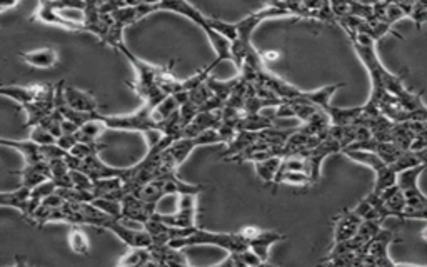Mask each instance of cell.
Wrapping results in <instances>:
<instances>
[{
	"mask_svg": "<svg viewBox=\"0 0 427 267\" xmlns=\"http://www.w3.org/2000/svg\"><path fill=\"white\" fill-rule=\"evenodd\" d=\"M345 34L372 80V92L366 106L394 122H427V106L422 97L407 90L402 75H394L382 66L376 54V40L366 34Z\"/></svg>",
	"mask_w": 427,
	"mask_h": 267,
	"instance_id": "obj_1",
	"label": "cell"
},
{
	"mask_svg": "<svg viewBox=\"0 0 427 267\" xmlns=\"http://www.w3.org/2000/svg\"><path fill=\"white\" fill-rule=\"evenodd\" d=\"M154 12H174L179 13V15L186 17L191 22H194L197 27H200L204 30V34L208 35L210 45L214 47L215 54V64H220V62L226 61H232V42L229 39L220 35L219 32H215L210 25V19L208 15H204L199 8L196 6H192L189 0H160L159 6L154 7Z\"/></svg>",
	"mask_w": 427,
	"mask_h": 267,
	"instance_id": "obj_2",
	"label": "cell"
},
{
	"mask_svg": "<svg viewBox=\"0 0 427 267\" xmlns=\"http://www.w3.org/2000/svg\"><path fill=\"white\" fill-rule=\"evenodd\" d=\"M175 249H187L196 246H215L227 252H241L244 249H249V241L242 235V232L227 234V232H210L197 228L194 232L187 237L174 239L169 242Z\"/></svg>",
	"mask_w": 427,
	"mask_h": 267,
	"instance_id": "obj_3",
	"label": "cell"
},
{
	"mask_svg": "<svg viewBox=\"0 0 427 267\" xmlns=\"http://www.w3.org/2000/svg\"><path fill=\"white\" fill-rule=\"evenodd\" d=\"M426 164H419L411 169L402 170L399 174L397 182L402 187L404 196H406V211H404V219H422L427 221V197L417 187V179L421 172L426 169Z\"/></svg>",
	"mask_w": 427,
	"mask_h": 267,
	"instance_id": "obj_4",
	"label": "cell"
},
{
	"mask_svg": "<svg viewBox=\"0 0 427 267\" xmlns=\"http://www.w3.org/2000/svg\"><path fill=\"white\" fill-rule=\"evenodd\" d=\"M154 106L144 102L142 107L139 111L132 112V114L125 116H104L101 112H97V117L107 125V129L114 130H129V132H141L146 135L151 130L159 129L157 122L152 117V111Z\"/></svg>",
	"mask_w": 427,
	"mask_h": 267,
	"instance_id": "obj_5",
	"label": "cell"
},
{
	"mask_svg": "<svg viewBox=\"0 0 427 267\" xmlns=\"http://www.w3.org/2000/svg\"><path fill=\"white\" fill-rule=\"evenodd\" d=\"M197 196L199 194H179L177 212L175 214H159L155 217L170 228L181 229H194L196 228V214H197Z\"/></svg>",
	"mask_w": 427,
	"mask_h": 267,
	"instance_id": "obj_6",
	"label": "cell"
},
{
	"mask_svg": "<svg viewBox=\"0 0 427 267\" xmlns=\"http://www.w3.org/2000/svg\"><path fill=\"white\" fill-rule=\"evenodd\" d=\"M395 239H397V235L393 230L381 229V232L372 239L369 247H367L362 266H395V262L390 259L388 252L389 246Z\"/></svg>",
	"mask_w": 427,
	"mask_h": 267,
	"instance_id": "obj_7",
	"label": "cell"
},
{
	"mask_svg": "<svg viewBox=\"0 0 427 267\" xmlns=\"http://www.w3.org/2000/svg\"><path fill=\"white\" fill-rule=\"evenodd\" d=\"M106 230H110L112 234H115L117 237L122 241L125 246L129 247H151L152 246V237L146 229L134 228L125 223L122 219H112L107 223Z\"/></svg>",
	"mask_w": 427,
	"mask_h": 267,
	"instance_id": "obj_8",
	"label": "cell"
},
{
	"mask_svg": "<svg viewBox=\"0 0 427 267\" xmlns=\"http://www.w3.org/2000/svg\"><path fill=\"white\" fill-rule=\"evenodd\" d=\"M157 214V204L146 202L137 194H127L122 197V221L146 225Z\"/></svg>",
	"mask_w": 427,
	"mask_h": 267,
	"instance_id": "obj_9",
	"label": "cell"
},
{
	"mask_svg": "<svg viewBox=\"0 0 427 267\" xmlns=\"http://www.w3.org/2000/svg\"><path fill=\"white\" fill-rule=\"evenodd\" d=\"M58 2L57 0H40V6L32 15V20L40 22V24H47L53 27H60V29L70 30V32H85L84 24H74L69 22L58 12Z\"/></svg>",
	"mask_w": 427,
	"mask_h": 267,
	"instance_id": "obj_10",
	"label": "cell"
},
{
	"mask_svg": "<svg viewBox=\"0 0 427 267\" xmlns=\"http://www.w3.org/2000/svg\"><path fill=\"white\" fill-rule=\"evenodd\" d=\"M0 206L17 209L27 221H30L34 212L37 211V207L40 206V202L32 199V189L20 184V187L15 189V191H6L0 194Z\"/></svg>",
	"mask_w": 427,
	"mask_h": 267,
	"instance_id": "obj_11",
	"label": "cell"
},
{
	"mask_svg": "<svg viewBox=\"0 0 427 267\" xmlns=\"http://www.w3.org/2000/svg\"><path fill=\"white\" fill-rule=\"evenodd\" d=\"M286 154V146H276V144L257 140V142H254L253 146L244 149V151L237 154V156L231 157L227 162H253V164H255V162L272 159V157H284Z\"/></svg>",
	"mask_w": 427,
	"mask_h": 267,
	"instance_id": "obj_12",
	"label": "cell"
},
{
	"mask_svg": "<svg viewBox=\"0 0 427 267\" xmlns=\"http://www.w3.org/2000/svg\"><path fill=\"white\" fill-rule=\"evenodd\" d=\"M117 51H120L122 56H125V58L130 62V64L134 66V69L137 72V84L142 85H151V84H159V79L162 75V72L165 70V67H159L154 64H149V62L142 61V58H139L134 56L132 52L129 51V47L125 44L120 45Z\"/></svg>",
	"mask_w": 427,
	"mask_h": 267,
	"instance_id": "obj_13",
	"label": "cell"
},
{
	"mask_svg": "<svg viewBox=\"0 0 427 267\" xmlns=\"http://www.w3.org/2000/svg\"><path fill=\"white\" fill-rule=\"evenodd\" d=\"M362 217L354 209H344L334 219V244H340L352 239L362 224Z\"/></svg>",
	"mask_w": 427,
	"mask_h": 267,
	"instance_id": "obj_14",
	"label": "cell"
},
{
	"mask_svg": "<svg viewBox=\"0 0 427 267\" xmlns=\"http://www.w3.org/2000/svg\"><path fill=\"white\" fill-rule=\"evenodd\" d=\"M49 87V84H32V85H2L0 87V94L4 97L12 99L19 106H25L30 104L42 96Z\"/></svg>",
	"mask_w": 427,
	"mask_h": 267,
	"instance_id": "obj_15",
	"label": "cell"
},
{
	"mask_svg": "<svg viewBox=\"0 0 427 267\" xmlns=\"http://www.w3.org/2000/svg\"><path fill=\"white\" fill-rule=\"evenodd\" d=\"M220 124H222V108L220 111H200L186 128L184 137H196L204 130L219 129Z\"/></svg>",
	"mask_w": 427,
	"mask_h": 267,
	"instance_id": "obj_16",
	"label": "cell"
},
{
	"mask_svg": "<svg viewBox=\"0 0 427 267\" xmlns=\"http://www.w3.org/2000/svg\"><path fill=\"white\" fill-rule=\"evenodd\" d=\"M284 239H286V235L277 232V230L260 229V232L249 241V247L253 249L255 254H257L260 259L267 264L269 251H271V247L274 246V244H277L279 241H284Z\"/></svg>",
	"mask_w": 427,
	"mask_h": 267,
	"instance_id": "obj_17",
	"label": "cell"
},
{
	"mask_svg": "<svg viewBox=\"0 0 427 267\" xmlns=\"http://www.w3.org/2000/svg\"><path fill=\"white\" fill-rule=\"evenodd\" d=\"M20 174V184L25 185V187L34 189L35 185L46 182V180L51 179V162L44 161V162H37V164H29L22 167L19 170Z\"/></svg>",
	"mask_w": 427,
	"mask_h": 267,
	"instance_id": "obj_18",
	"label": "cell"
},
{
	"mask_svg": "<svg viewBox=\"0 0 427 267\" xmlns=\"http://www.w3.org/2000/svg\"><path fill=\"white\" fill-rule=\"evenodd\" d=\"M64 92H65L67 104H69L70 107H74L75 111L87 112V114L98 112L97 101L91 96V94L85 92V90H80L77 87H74V85H65Z\"/></svg>",
	"mask_w": 427,
	"mask_h": 267,
	"instance_id": "obj_19",
	"label": "cell"
},
{
	"mask_svg": "<svg viewBox=\"0 0 427 267\" xmlns=\"http://www.w3.org/2000/svg\"><path fill=\"white\" fill-rule=\"evenodd\" d=\"M2 142V146L6 147H12L15 149V151H19L22 154V157H24V164H37V162H44L46 161V157H44L42 154V146H39V144H35L34 140H8V139H2L0 140Z\"/></svg>",
	"mask_w": 427,
	"mask_h": 267,
	"instance_id": "obj_20",
	"label": "cell"
},
{
	"mask_svg": "<svg viewBox=\"0 0 427 267\" xmlns=\"http://www.w3.org/2000/svg\"><path fill=\"white\" fill-rule=\"evenodd\" d=\"M19 57L22 58V62L35 67V69H52L58 62V54L52 47L37 49V51L32 52H19Z\"/></svg>",
	"mask_w": 427,
	"mask_h": 267,
	"instance_id": "obj_21",
	"label": "cell"
},
{
	"mask_svg": "<svg viewBox=\"0 0 427 267\" xmlns=\"http://www.w3.org/2000/svg\"><path fill=\"white\" fill-rule=\"evenodd\" d=\"M257 140H259V132H253V130H239L232 142L227 144V149L224 151L222 156H220V159L229 161L231 157L237 156V154L244 151V149L253 146V144L257 142Z\"/></svg>",
	"mask_w": 427,
	"mask_h": 267,
	"instance_id": "obj_22",
	"label": "cell"
},
{
	"mask_svg": "<svg viewBox=\"0 0 427 267\" xmlns=\"http://www.w3.org/2000/svg\"><path fill=\"white\" fill-rule=\"evenodd\" d=\"M274 117H269L264 112H259V114H246L241 117L239 122H237V130H253V132H259V130H264L267 128H272L274 125Z\"/></svg>",
	"mask_w": 427,
	"mask_h": 267,
	"instance_id": "obj_23",
	"label": "cell"
},
{
	"mask_svg": "<svg viewBox=\"0 0 427 267\" xmlns=\"http://www.w3.org/2000/svg\"><path fill=\"white\" fill-rule=\"evenodd\" d=\"M119 266L125 267H142L155 266L154 257L149 247H130V251L119 261Z\"/></svg>",
	"mask_w": 427,
	"mask_h": 267,
	"instance_id": "obj_24",
	"label": "cell"
},
{
	"mask_svg": "<svg viewBox=\"0 0 427 267\" xmlns=\"http://www.w3.org/2000/svg\"><path fill=\"white\" fill-rule=\"evenodd\" d=\"M340 87H344V84H334V85H326V87L316 89V90H305V99H307L309 102L316 104L317 107L324 108V111L327 112V108L331 107V99L334 94L339 90Z\"/></svg>",
	"mask_w": 427,
	"mask_h": 267,
	"instance_id": "obj_25",
	"label": "cell"
},
{
	"mask_svg": "<svg viewBox=\"0 0 427 267\" xmlns=\"http://www.w3.org/2000/svg\"><path fill=\"white\" fill-rule=\"evenodd\" d=\"M67 241H69V246L75 254L79 256H89L91 254V242H89L87 234L80 229L79 224H72L69 235H67Z\"/></svg>",
	"mask_w": 427,
	"mask_h": 267,
	"instance_id": "obj_26",
	"label": "cell"
},
{
	"mask_svg": "<svg viewBox=\"0 0 427 267\" xmlns=\"http://www.w3.org/2000/svg\"><path fill=\"white\" fill-rule=\"evenodd\" d=\"M239 82H241V75L234 77V79H231V80H219V79H214L212 75H209V79L205 80V84H208L209 89L212 90L214 96L222 99L226 104L229 99H231L234 90H236L237 84Z\"/></svg>",
	"mask_w": 427,
	"mask_h": 267,
	"instance_id": "obj_27",
	"label": "cell"
},
{
	"mask_svg": "<svg viewBox=\"0 0 427 267\" xmlns=\"http://www.w3.org/2000/svg\"><path fill=\"white\" fill-rule=\"evenodd\" d=\"M107 130V125L98 119L96 114V119L85 122L84 125H80V129L77 130V137L79 142H98L101 135Z\"/></svg>",
	"mask_w": 427,
	"mask_h": 267,
	"instance_id": "obj_28",
	"label": "cell"
},
{
	"mask_svg": "<svg viewBox=\"0 0 427 267\" xmlns=\"http://www.w3.org/2000/svg\"><path fill=\"white\" fill-rule=\"evenodd\" d=\"M281 164H282V157H272V159L255 162L254 169L257 178L262 180V182L274 184L276 182L279 169H281Z\"/></svg>",
	"mask_w": 427,
	"mask_h": 267,
	"instance_id": "obj_29",
	"label": "cell"
},
{
	"mask_svg": "<svg viewBox=\"0 0 427 267\" xmlns=\"http://www.w3.org/2000/svg\"><path fill=\"white\" fill-rule=\"evenodd\" d=\"M279 184H287V185H300V187H305V185H312V178L307 174V172L302 170H287V172H279L276 182H274V189L277 187Z\"/></svg>",
	"mask_w": 427,
	"mask_h": 267,
	"instance_id": "obj_30",
	"label": "cell"
},
{
	"mask_svg": "<svg viewBox=\"0 0 427 267\" xmlns=\"http://www.w3.org/2000/svg\"><path fill=\"white\" fill-rule=\"evenodd\" d=\"M179 108H181V102L177 101V97L167 96L164 99V101L159 104V106L154 108V111H152V117H154L157 125H159L160 122H164L165 119H169L170 116L175 114Z\"/></svg>",
	"mask_w": 427,
	"mask_h": 267,
	"instance_id": "obj_31",
	"label": "cell"
},
{
	"mask_svg": "<svg viewBox=\"0 0 427 267\" xmlns=\"http://www.w3.org/2000/svg\"><path fill=\"white\" fill-rule=\"evenodd\" d=\"M292 132H294V129L281 130L277 129L276 125H272V128L259 130V140H264V142L269 144H276V146H286V142L289 140Z\"/></svg>",
	"mask_w": 427,
	"mask_h": 267,
	"instance_id": "obj_32",
	"label": "cell"
},
{
	"mask_svg": "<svg viewBox=\"0 0 427 267\" xmlns=\"http://www.w3.org/2000/svg\"><path fill=\"white\" fill-rule=\"evenodd\" d=\"M92 204H96L98 209L107 212V214L115 217V219H122V201H119V199L96 197Z\"/></svg>",
	"mask_w": 427,
	"mask_h": 267,
	"instance_id": "obj_33",
	"label": "cell"
},
{
	"mask_svg": "<svg viewBox=\"0 0 427 267\" xmlns=\"http://www.w3.org/2000/svg\"><path fill=\"white\" fill-rule=\"evenodd\" d=\"M104 149L106 146L101 142H77L69 154H72L74 157H79V159H85V157H91L94 154H101Z\"/></svg>",
	"mask_w": 427,
	"mask_h": 267,
	"instance_id": "obj_34",
	"label": "cell"
},
{
	"mask_svg": "<svg viewBox=\"0 0 427 267\" xmlns=\"http://www.w3.org/2000/svg\"><path fill=\"white\" fill-rule=\"evenodd\" d=\"M209 19H210V25H212V29L215 30V32L224 35V37L231 40V42H234V40L237 39V35H239V30H237L236 24H229V22L215 19V17H209Z\"/></svg>",
	"mask_w": 427,
	"mask_h": 267,
	"instance_id": "obj_35",
	"label": "cell"
},
{
	"mask_svg": "<svg viewBox=\"0 0 427 267\" xmlns=\"http://www.w3.org/2000/svg\"><path fill=\"white\" fill-rule=\"evenodd\" d=\"M30 140H34L39 146H49V144H56L57 137L42 124H37L30 130Z\"/></svg>",
	"mask_w": 427,
	"mask_h": 267,
	"instance_id": "obj_36",
	"label": "cell"
},
{
	"mask_svg": "<svg viewBox=\"0 0 427 267\" xmlns=\"http://www.w3.org/2000/svg\"><path fill=\"white\" fill-rule=\"evenodd\" d=\"M196 140H197V144H199V147L217 146V144H226V140H224L222 134H220L219 129L204 130V132H200L199 135H196Z\"/></svg>",
	"mask_w": 427,
	"mask_h": 267,
	"instance_id": "obj_37",
	"label": "cell"
},
{
	"mask_svg": "<svg viewBox=\"0 0 427 267\" xmlns=\"http://www.w3.org/2000/svg\"><path fill=\"white\" fill-rule=\"evenodd\" d=\"M70 179H72V187L82 189V191H94V179L89 178L87 174L82 170L70 169Z\"/></svg>",
	"mask_w": 427,
	"mask_h": 267,
	"instance_id": "obj_38",
	"label": "cell"
},
{
	"mask_svg": "<svg viewBox=\"0 0 427 267\" xmlns=\"http://www.w3.org/2000/svg\"><path fill=\"white\" fill-rule=\"evenodd\" d=\"M212 96H214L212 90L209 89L208 84H202V85H199V87L189 90V99H191V101L194 104H197L199 108L204 106V104L208 102L209 99H212Z\"/></svg>",
	"mask_w": 427,
	"mask_h": 267,
	"instance_id": "obj_39",
	"label": "cell"
},
{
	"mask_svg": "<svg viewBox=\"0 0 427 267\" xmlns=\"http://www.w3.org/2000/svg\"><path fill=\"white\" fill-rule=\"evenodd\" d=\"M57 189H58L57 184L53 182L52 179H49V180H46V182L35 185V187L32 189V199H35V201H39V202H42L44 199L51 196V194L57 192Z\"/></svg>",
	"mask_w": 427,
	"mask_h": 267,
	"instance_id": "obj_40",
	"label": "cell"
},
{
	"mask_svg": "<svg viewBox=\"0 0 427 267\" xmlns=\"http://www.w3.org/2000/svg\"><path fill=\"white\" fill-rule=\"evenodd\" d=\"M274 119H295V111L291 101H284L281 106L276 107Z\"/></svg>",
	"mask_w": 427,
	"mask_h": 267,
	"instance_id": "obj_41",
	"label": "cell"
},
{
	"mask_svg": "<svg viewBox=\"0 0 427 267\" xmlns=\"http://www.w3.org/2000/svg\"><path fill=\"white\" fill-rule=\"evenodd\" d=\"M412 151L417 152V157H419L421 164L427 166V130L424 134L421 135V139L416 140L414 147H412Z\"/></svg>",
	"mask_w": 427,
	"mask_h": 267,
	"instance_id": "obj_42",
	"label": "cell"
},
{
	"mask_svg": "<svg viewBox=\"0 0 427 267\" xmlns=\"http://www.w3.org/2000/svg\"><path fill=\"white\" fill-rule=\"evenodd\" d=\"M77 142H79L77 134H62L60 137H57V146H60L67 152H70Z\"/></svg>",
	"mask_w": 427,
	"mask_h": 267,
	"instance_id": "obj_43",
	"label": "cell"
},
{
	"mask_svg": "<svg viewBox=\"0 0 427 267\" xmlns=\"http://www.w3.org/2000/svg\"><path fill=\"white\" fill-rule=\"evenodd\" d=\"M17 2H19V0H0V11L6 12L7 8L17 6Z\"/></svg>",
	"mask_w": 427,
	"mask_h": 267,
	"instance_id": "obj_44",
	"label": "cell"
},
{
	"mask_svg": "<svg viewBox=\"0 0 427 267\" xmlns=\"http://www.w3.org/2000/svg\"><path fill=\"white\" fill-rule=\"evenodd\" d=\"M139 4H146V6L155 7V6H159L160 0H139Z\"/></svg>",
	"mask_w": 427,
	"mask_h": 267,
	"instance_id": "obj_45",
	"label": "cell"
},
{
	"mask_svg": "<svg viewBox=\"0 0 427 267\" xmlns=\"http://www.w3.org/2000/svg\"><path fill=\"white\" fill-rule=\"evenodd\" d=\"M421 235H422V239H424V241H427V229H424V230H422V232H421Z\"/></svg>",
	"mask_w": 427,
	"mask_h": 267,
	"instance_id": "obj_46",
	"label": "cell"
}]
</instances>
